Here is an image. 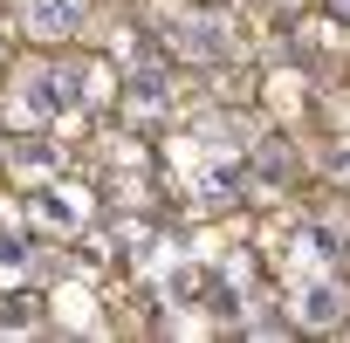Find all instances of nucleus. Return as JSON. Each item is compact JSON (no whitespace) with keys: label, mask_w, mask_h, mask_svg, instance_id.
I'll return each mask as SVG.
<instances>
[{"label":"nucleus","mask_w":350,"mask_h":343,"mask_svg":"<svg viewBox=\"0 0 350 343\" xmlns=\"http://www.w3.org/2000/svg\"><path fill=\"white\" fill-rule=\"evenodd\" d=\"M165 49L179 62H234L241 55V35H227V21H172L165 28Z\"/></svg>","instance_id":"obj_1"},{"label":"nucleus","mask_w":350,"mask_h":343,"mask_svg":"<svg viewBox=\"0 0 350 343\" xmlns=\"http://www.w3.org/2000/svg\"><path fill=\"white\" fill-rule=\"evenodd\" d=\"M90 21V0H28V35L35 42H76Z\"/></svg>","instance_id":"obj_2"},{"label":"nucleus","mask_w":350,"mask_h":343,"mask_svg":"<svg viewBox=\"0 0 350 343\" xmlns=\"http://www.w3.org/2000/svg\"><path fill=\"white\" fill-rule=\"evenodd\" d=\"M329 8H336V14H343V28H350V0H329Z\"/></svg>","instance_id":"obj_3"}]
</instances>
